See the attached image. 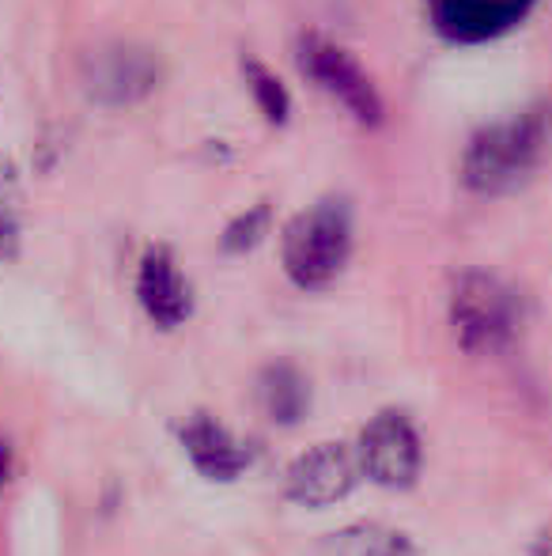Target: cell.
Segmentation results:
<instances>
[{
  "label": "cell",
  "mask_w": 552,
  "mask_h": 556,
  "mask_svg": "<svg viewBox=\"0 0 552 556\" xmlns=\"http://www.w3.org/2000/svg\"><path fill=\"white\" fill-rule=\"evenodd\" d=\"M552 144V106H530L523 114L500 117L473 132L462 152V186L480 198H503L515 193L534 178Z\"/></svg>",
  "instance_id": "1"
},
{
  "label": "cell",
  "mask_w": 552,
  "mask_h": 556,
  "mask_svg": "<svg viewBox=\"0 0 552 556\" xmlns=\"http://www.w3.org/2000/svg\"><path fill=\"white\" fill-rule=\"evenodd\" d=\"M450 330L470 356H500L523 330L518 292L488 269L458 273L450 285Z\"/></svg>",
  "instance_id": "2"
},
{
  "label": "cell",
  "mask_w": 552,
  "mask_h": 556,
  "mask_svg": "<svg viewBox=\"0 0 552 556\" xmlns=\"http://www.w3.org/2000/svg\"><path fill=\"white\" fill-rule=\"evenodd\" d=\"M352 254V213L345 201L325 198L318 205L303 208L284 231V273L295 288H330L345 273Z\"/></svg>",
  "instance_id": "3"
},
{
  "label": "cell",
  "mask_w": 552,
  "mask_h": 556,
  "mask_svg": "<svg viewBox=\"0 0 552 556\" xmlns=\"http://www.w3.org/2000/svg\"><path fill=\"white\" fill-rule=\"evenodd\" d=\"M163 76L167 68L159 53L129 38L99 42L80 61V88L88 91L91 103L111 106V111H126V106L152 99L163 88Z\"/></svg>",
  "instance_id": "4"
},
{
  "label": "cell",
  "mask_w": 552,
  "mask_h": 556,
  "mask_svg": "<svg viewBox=\"0 0 552 556\" xmlns=\"http://www.w3.org/2000/svg\"><path fill=\"white\" fill-rule=\"evenodd\" d=\"M299 68L314 80L322 96H330L356 125L375 129L386 117V103L378 96L375 80L360 68V61L345 50V46L330 42L322 35H303L299 38Z\"/></svg>",
  "instance_id": "5"
},
{
  "label": "cell",
  "mask_w": 552,
  "mask_h": 556,
  "mask_svg": "<svg viewBox=\"0 0 552 556\" xmlns=\"http://www.w3.org/2000/svg\"><path fill=\"white\" fill-rule=\"evenodd\" d=\"M360 469L383 489H413L420 477V435L406 413L386 409L363 425Z\"/></svg>",
  "instance_id": "6"
},
{
  "label": "cell",
  "mask_w": 552,
  "mask_h": 556,
  "mask_svg": "<svg viewBox=\"0 0 552 556\" xmlns=\"http://www.w3.org/2000/svg\"><path fill=\"white\" fill-rule=\"evenodd\" d=\"M356 477H360V458L345 443H318L292 462L284 492L303 507H325L345 500L356 489Z\"/></svg>",
  "instance_id": "7"
},
{
  "label": "cell",
  "mask_w": 552,
  "mask_h": 556,
  "mask_svg": "<svg viewBox=\"0 0 552 556\" xmlns=\"http://www.w3.org/2000/svg\"><path fill=\"white\" fill-rule=\"evenodd\" d=\"M538 0H435V30L450 42H488L508 35Z\"/></svg>",
  "instance_id": "8"
},
{
  "label": "cell",
  "mask_w": 552,
  "mask_h": 556,
  "mask_svg": "<svg viewBox=\"0 0 552 556\" xmlns=\"http://www.w3.org/2000/svg\"><path fill=\"white\" fill-rule=\"evenodd\" d=\"M137 300L144 307V315L152 318L159 330H178V326L190 318L193 300H190V285H185L182 269L170 257V250L152 247L140 257L137 269Z\"/></svg>",
  "instance_id": "9"
},
{
  "label": "cell",
  "mask_w": 552,
  "mask_h": 556,
  "mask_svg": "<svg viewBox=\"0 0 552 556\" xmlns=\"http://www.w3.org/2000/svg\"><path fill=\"white\" fill-rule=\"evenodd\" d=\"M178 440H182L185 454H190L193 469H197L201 477H208V481H235V477L251 466V458H246V451L235 443V435L216 417H208V413H197V417L185 420V425L178 428Z\"/></svg>",
  "instance_id": "10"
},
{
  "label": "cell",
  "mask_w": 552,
  "mask_h": 556,
  "mask_svg": "<svg viewBox=\"0 0 552 556\" xmlns=\"http://www.w3.org/2000/svg\"><path fill=\"white\" fill-rule=\"evenodd\" d=\"M258 402L273 425L292 428L307 417L310 387H307V379H303L299 367L287 364V359H277V364H269L266 371L258 375Z\"/></svg>",
  "instance_id": "11"
},
{
  "label": "cell",
  "mask_w": 552,
  "mask_h": 556,
  "mask_svg": "<svg viewBox=\"0 0 552 556\" xmlns=\"http://www.w3.org/2000/svg\"><path fill=\"white\" fill-rule=\"evenodd\" d=\"M322 556H413V545L398 530L363 522V527H348L325 538Z\"/></svg>",
  "instance_id": "12"
},
{
  "label": "cell",
  "mask_w": 552,
  "mask_h": 556,
  "mask_svg": "<svg viewBox=\"0 0 552 556\" xmlns=\"http://www.w3.org/2000/svg\"><path fill=\"white\" fill-rule=\"evenodd\" d=\"M243 76H246V88H251L254 103H258V111L266 114V122L284 125L287 114H292V99H287L284 84H280L258 58H243Z\"/></svg>",
  "instance_id": "13"
},
{
  "label": "cell",
  "mask_w": 552,
  "mask_h": 556,
  "mask_svg": "<svg viewBox=\"0 0 552 556\" xmlns=\"http://www.w3.org/2000/svg\"><path fill=\"white\" fill-rule=\"evenodd\" d=\"M266 231H269V208L258 205V208H251V213L239 216V220L228 224V231H223V250H231V254H246V250L258 247Z\"/></svg>",
  "instance_id": "14"
},
{
  "label": "cell",
  "mask_w": 552,
  "mask_h": 556,
  "mask_svg": "<svg viewBox=\"0 0 552 556\" xmlns=\"http://www.w3.org/2000/svg\"><path fill=\"white\" fill-rule=\"evenodd\" d=\"M8 247H12V220L0 213V254H8Z\"/></svg>",
  "instance_id": "15"
},
{
  "label": "cell",
  "mask_w": 552,
  "mask_h": 556,
  "mask_svg": "<svg viewBox=\"0 0 552 556\" xmlns=\"http://www.w3.org/2000/svg\"><path fill=\"white\" fill-rule=\"evenodd\" d=\"M4 477H8V451H4V443H0V484H4Z\"/></svg>",
  "instance_id": "16"
}]
</instances>
